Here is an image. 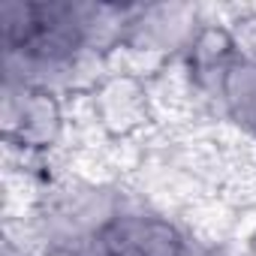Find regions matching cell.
<instances>
[{
    "label": "cell",
    "instance_id": "cell-9",
    "mask_svg": "<svg viewBox=\"0 0 256 256\" xmlns=\"http://www.w3.org/2000/svg\"><path fill=\"white\" fill-rule=\"evenodd\" d=\"M34 256H82V253L72 250V247H42V250H36Z\"/></svg>",
    "mask_w": 256,
    "mask_h": 256
},
{
    "label": "cell",
    "instance_id": "cell-3",
    "mask_svg": "<svg viewBox=\"0 0 256 256\" xmlns=\"http://www.w3.org/2000/svg\"><path fill=\"white\" fill-rule=\"evenodd\" d=\"M205 22V6L196 4H139L126 48H136L160 64L181 58Z\"/></svg>",
    "mask_w": 256,
    "mask_h": 256
},
{
    "label": "cell",
    "instance_id": "cell-7",
    "mask_svg": "<svg viewBox=\"0 0 256 256\" xmlns=\"http://www.w3.org/2000/svg\"><path fill=\"white\" fill-rule=\"evenodd\" d=\"M187 256H241V253H238V247H232V241L229 244H202V241L190 238Z\"/></svg>",
    "mask_w": 256,
    "mask_h": 256
},
{
    "label": "cell",
    "instance_id": "cell-1",
    "mask_svg": "<svg viewBox=\"0 0 256 256\" xmlns=\"http://www.w3.org/2000/svg\"><path fill=\"white\" fill-rule=\"evenodd\" d=\"M0 133L4 145L30 154H60L70 142L66 96L42 88L4 82L0 88Z\"/></svg>",
    "mask_w": 256,
    "mask_h": 256
},
{
    "label": "cell",
    "instance_id": "cell-8",
    "mask_svg": "<svg viewBox=\"0 0 256 256\" xmlns=\"http://www.w3.org/2000/svg\"><path fill=\"white\" fill-rule=\"evenodd\" d=\"M238 253L241 256H256V223L241 235V244H238Z\"/></svg>",
    "mask_w": 256,
    "mask_h": 256
},
{
    "label": "cell",
    "instance_id": "cell-6",
    "mask_svg": "<svg viewBox=\"0 0 256 256\" xmlns=\"http://www.w3.org/2000/svg\"><path fill=\"white\" fill-rule=\"evenodd\" d=\"M42 30L40 0H6L0 4V46L4 52H22L34 46Z\"/></svg>",
    "mask_w": 256,
    "mask_h": 256
},
{
    "label": "cell",
    "instance_id": "cell-2",
    "mask_svg": "<svg viewBox=\"0 0 256 256\" xmlns=\"http://www.w3.org/2000/svg\"><path fill=\"white\" fill-rule=\"evenodd\" d=\"M90 118L106 142H130L151 136L160 118L151 96V88L139 76L108 72L94 94H88Z\"/></svg>",
    "mask_w": 256,
    "mask_h": 256
},
{
    "label": "cell",
    "instance_id": "cell-4",
    "mask_svg": "<svg viewBox=\"0 0 256 256\" xmlns=\"http://www.w3.org/2000/svg\"><path fill=\"white\" fill-rule=\"evenodd\" d=\"M139 4H82V46L112 58L130 36Z\"/></svg>",
    "mask_w": 256,
    "mask_h": 256
},
{
    "label": "cell",
    "instance_id": "cell-5",
    "mask_svg": "<svg viewBox=\"0 0 256 256\" xmlns=\"http://www.w3.org/2000/svg\"><path fill=\"white\" fill-rule=\"evenodd\" d=\"M133 244L142 256H187L190 232L175 214L139 208L133 214Z\"/></svg>",
    "mask_w": 256,
    "mask_h": 256
}]
</instances>
